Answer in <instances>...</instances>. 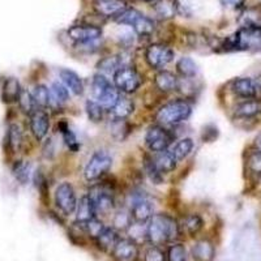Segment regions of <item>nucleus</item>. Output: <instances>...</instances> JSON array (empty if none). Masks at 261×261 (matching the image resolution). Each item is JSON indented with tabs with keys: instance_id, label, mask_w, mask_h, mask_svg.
Masks as SVG:
<instances>
[{
	"instance_id": "nucleus-33",
	"label": "nucleus",
	"mask_w": 261,
	"mask_h": 261,
	"mask_svg": "<svg viewBox=\"0 0 261 261\" xmlns=\"http://www.w3.org/2000/svg\"><path fill=\"white\" fill-rule=\"evenodd\" d=\"M176 72L183 79H195L199 73V67L192 58L183 57L176 62Z\"/></svg>"
},
{
	"instance_id": "nucleus-28",
	"label": "nucleus",
	"mask_w": 261,
	"mask_h": 261,
	"mask_svg": "<svg viewBox=\"0 0 261 261\" xmlns=\"http://www.w3.org/2000/svg\"><path fill=\"white\" fill-rule=\"evenodd\" d=\"M135 111V102L128 98L127 95H120L116 103L110 110L113 118L116 119H127L129 118Z\"/></svg>"
},
{
	"instance_id": "nucleus-6",
	"label": "nucleus",
	"mask_w": 261,
	"mask_h": 261,
	"mask_svg": "<svg viewBox=\"0 0 261 261\" xmlns=\"http://www.w3.org/2000/svg\"><path fill=\"white\" fill-rule=\"evenodd\" d=\"M113 83L119 93L123 94H134L141 88L144 83L143 74L140 73L135 67L129 64L122 65L113 74Z\"/></svg>"
},
{
	"instance_id": "nucleus-19",
	"label": "nucleus",
	"mask_w": 261,
	"mask_h": 261,
	"mask_svg": "<svg viewBox=\"0 0 261 261\" xmlns=\"http://www.w3.org/2000/svg\"><path fill=\"white\" fill-rule=\"evenodd\" d=\"M74 214H76V222L80 223L88 222L97 217L94 202L88 193L81 196V199L77 200V206H76Z\"/></svg>"
},
{
	"instance_id": "nucleus-45",
	"label": "nucleus",
	"mask_w": 261,
	"mask_h": 261,
	"mask_svg": "<svg viewBox=\"0 0 261 261\" xmlns=\"http://www.w3.org/2000/svg\"><path fill=\"white\" fill-rule=\"evenodd\" d=\"M223 7L226 8H231V9H239L244 6L246 0H221Z\"/></svg>"
},
{
	"instance_id": "nucleus-47",
	"label": "nucleus",
	"mask_w": 261,
	"mask_h": 261,
	"mask_svg": "<svg viewBox=\"0 0 261 261\" xmlns=\"http://www.w3.org/2000/svg\"><path fill=\"white\" fill-rule=\"evenodd\" d=\"M141 2H145V3H153V2H158V0H141Z\"/></svg>"
},
{
	"instance_id": "nucleus-39",
	"label": "nucleus",
	"mask_w": 261,
	"mask_h": 261,
	"mask_svg": "<svg viewBox=\"0 0 261 261\" xmlns=\"http://www.w3.org/2000/svg\"><path fill=\"white\" fill-rule=\"evenodd\" d=\"M247 169L253 175L261 176V149L253 148L247 153Z\"/></svg>"
},
{
	"instance_id": "nucleus-40",
	"label": "nucleus",
	"mask_w": 261,
	"mask_h": 261,
	"mask_svg": "<svg viewBox=\"0 0 261 261\" xmlns=\"http://www.w3.org/2000/svg\"><path fill=\"white\" fill-rule=\"evenodd\" d=\"M85 111L90 122L101 123L103 120L105 111L106 110L98 102H95L94 99H88L85 102Z\"/></svg>"
},
{
	"instance_id": "nucleus-4",
	"label": "nucleus",
	"mask_w": 261,
	"mask_h": 261,
	"mask_svg": "<svg viewBox=\"0 0 261 261\" xmlns=\"http://www.w3.org/2000/svg\"><path fill=\"white\" fill-rule=\"evenodd\" d=\"M92 95L93 99L101 105L105 110L110 111L120 97V93L106 76L95 73L92 79Z\"/></svg>"
},
{
	"instance_id": "nucleus-18",
	"label": "nucleus",
	"mask_w": 261,
	"mask_h": 261,
	"mask_svg": "<svg viewBox=\"0 0 261 261\" xmlns=\"http://www.w3.org/2000/svg\"><path fill=\"white\" fill-rule=\"evenodd\" d=\"M59 77L63 85L69 90V93H72L76 97L84 94L83 79L76 72L71 71V69L62 68L59 71Z\"/></svg>"
},
{
	"instance_id": "nucleus-9",
	"label": "nucleus",
	"mask_w": 261,
	"mask_h": 261,
	"mask_svg": "<svg viewBox=\"0 0 261 261\" xmlns=\"http://www.w3.org/2000/svg\"><path fill=\"white\" fill-rule=\"evenodd\" d=\"M69 39L73 41L80 48H88L90 46H97L102 38V29L94 25H73L67 30Z\"/></svg>"
},
{
	"instance_id": "nucleus-27",
	"label": "nucleus",
	"mask_w": 261,
	"mask_h": 261,
	"mask_svg": "<svg viewBox=\"0 0 261 261\" xmlns=\"http://www.w3.org/2000/svg\"><path fill=\"white\" fill-rule=\"evenodd\" d=\"M6 140L9 150L12 153H18L24 145V134H22L20 125L16 124V123L9 124Z\"/></svg>"
},
{
	"instance_id": "nucleus-32",
	"label": "nucleus",
	"mask_w": 261,
	"mask_h": 261,
	"mask_svg": "<svg viewBox=\"0 0 261 261\" xmlns=\"http://www.w3.org/2000/svg\"><path fill=\"white\" fill-rule=\"evenodd\" d=\"M12 174L20 184H28L32 179V163L28 161H16L12 165Z\"/></svg>"
},
{
	"instance_id": "nucleus-8",
	"label": "nucleus",
	"mask_w": 261,
	"mask_h": 261,
	"mask_svg": "<svg viewBox=\"0 0 261 261\" xmlns=\"http://www.w3.org/2000/svg\"><path fill=\"white\" fill-rule=\"evenodd\" d=\"M145 145L153 153L165 151L174 144V134L167 127L153 124L146 129Z\"/></svg>"
},
{
	"instance_id": "nucleus-2",
	"label": "nucleus",
	"mask_w": 261,
	"mask_h": 261,
	"mask_svg": "<svg viewBox=\"0 0 261 261\" xmlns=\"http://www.w3.org/2000/svg\"><path fill=\"white\" fill-rule=\"evenodd\" d=\"M222 51H261V27L246 24L227 37L221 45Z\"/></svg>"
},
{
	"instance_id": "nucleus-36",
	"label": "nucleus",
	"mask_w": 261,
	"mask_h": 261,
	"mask_svg": "<svg viewBox=\"0 0 261 261\" xmlns=\"http://www.w3.org/2000/svg\"><path fill=\"white\" fill-rule=\"evenodd\" d=\"M109 129H110V135L114 139L122 141L129 134V124L125 119L113 118V120L109 123Z\"/></svg>"
},
{
	"instance_id": "nucleus-5",
	"label": "nucleus",
	"mask_w": 261,
	"mask_h": 261,
	"mask_svg": "<svg viewBox=\"0 0 261 261\" xmlns=\"http://www.w3.org/2000/svg\"><path fill=\"white\" fill-rule=\"evenodd\" d=\"M118 24L128 25L139 37H149L155 29L154 21L134 8H127L115 18Z\"/></svg>"
},
{
	"instance_id": "nucleus-14",
	"label": "nucleus",
	"mask_w": 261,
	"mask_h": 261,
	"mask_svg": "<svg viewBox=\"0 0 261 261\" xmlns=\"http://www.w3.org/2000/svg\"><path fill=\"white\" fill-rule=\"evenodd\" d=\"M29 127L30 132L36 140L42 141L50 132L51 128V122L48 113L43 109H38L36 110L32 115H29Z\"/></svg>"
},
{
	"instance_id": "nucleus-35",
	"label": "nucleus",
	"mask_w": 261,
	"mask_h": 261,
	"mask_svg": "<svg viewBox=\"0 0 261 261\" xmlns=\"http://www.w3.org/2000/svg\"><path fill=\"white\" fill-rule=\"evenodd\" d=\"M154 11L157 16L163 20L172 18L178 12V3L176 0H158L154 6Z\"/></svg>"
},
{
	"instance_id": "nucleus-29",
	"label": "nucleus",
	"mask_w": 261,
	"mask_h": 261,
	"mask_svg": "<svg viewBox=\"0 0 261 261\" xmlns=\"http://www.w3.org/2000/svg\"><path fill=\"white\" fill-rule=\"evenodd\" d=\"M58 129H59L60 135H62V139L63 141H64L65 146H67L72 153H77L81 148V144L80 141H79L76 134L71 129L68 123L62 120L60 123H58Z\"/></svg>"
},
{
	"instance_id": "nucleus-25",
	"label": "nucleus",
	"mask_w": 261,
	"mask_h": 261,
	"mask_svg": "<svg viewBox=\"0 0 261 261\" xmlns=\"http://www.w3.org/2000/svg\"><path fill=\"white\" fill-rule=\"evenodd\" d=\"M179 227H180V232H186L190 237H195L204 227V220H202L201 216H199V214H187L179 222Z\"/></svg>"
},
{
	"instance_id": "nucleus-3",
	"label": "nucleus",
	"mask_w": 261,
	"mask_h": 261,
	"mask_svg": "<svg viewBox=\"0 0 261 261\" xmlns=\"http://www.w3.org/2000/svg\"><path fill=\"white\" fill-rule=\"evenodd\" d=\"M192 115V105L188 99H174L163 106L155 113V122L163 127H175L186 122Z\"/></svg>"
},
{
	"instance_id": "nucleus-42",
	"label": "nucleus",
	"mask_w": 261,
	"mask_h": 261,
	"mask_svg": "<svg viewBox=\"0 0 261 261\" xmlns=\"http://www.w3.org/2000/svg\"><path fill=\"white\" fill-rule=\"evenodd\" d=\"M144 170H145L148 178L154 184H161L163 181V174L158 170V167L155 166L153 157H148V155H146V157L144 158Z\"/></svg>"
},
{
	"instance_id": "nucleus-20",
	"label": "nucleus",
	"mask_w": 261,
	"mask_h": 261,
	"mask_svg": "<svg viewBox=\"0 0 261 261\" xmlns=\"http://www.w3.org/2000/svg\"><path fill=\"white\" fill-rule=\"evenodd\" d=\"M231 92L238 97L251 99L257 94V88H256L255 80H252V79L239 77L235 79L231 83Z\"/></svg>"
},
{
	"instance_id": "nucleus-11",
	"label": "nucleus",
	"mask_w": 261,
	"mask_h": 261,
	"mask_svg": "<svg viewBox=\"0 0 261 261\" xmlns=\"http://www.w3.org/2000/svg\"><path fill=\"white\" fill-rule=\"evenodd\" d=\"M54 202L63 216H72L77 206V196L73 186L68 181L60 183L54 193Z\"/></svg>"
},
{
	"instance_id": "nucleus-22",
	"label": "nucleus",
	"mask_w": 261,
	"mask_h": 261,
	"mask_svg": "<svg viewBox=\"0 0 261 261\" xmlns=\"http://www.w3.org/2000/svg\"><path fill=\"white\" fill-rule=\"evenodd\" d=\"M234 114L237 118L252 119L261 114V101L260 99H246V101L238 103L234 109Z\"/></svg>"
},
{
	"instance_id": "nucleus-26",
	"label": "nucleus",
	"mask_w": 261,
	"mask_h": 261,
	"mask_svg": "<svg viewBox=\"0 0 261 261\" xmlns=\"http://www.w3.org/2000/svg\"><path fill=\"white\" fill-rule=\"evenodd\" d=\"M216 255L214 244L208 239H200L192 248V256L196 261H213Z\"/></svg>"
},
{
	"instance_id": "nucleus-31",
	"label": "nucleus",
	"mask_w": 261,
	"mask_h": 261,
	"mask_svg": "<svg viewBox=\"0 0 261 261\" xmlns=\"http://www.w3.org/2000/svg\"><path fill=\"white\" fill-rule=\"evenodd\" d=\"M153 160H154L155 166L158 167V170L162 172L163 175L174 171L176 169V165H178V161L170 153L169 149L161 151V153H155V157H153Z\"/></svg>"
},
{
	"instance_id": "nucleus-30",
	"label": "nucleus",
	"mask_w": 261,
	"mask_h": 261,
	"mask_svg": "<svg viewBox=\"0 0 261 261\" xmlns=\"http://www.w3.org/2000/svg\"><path fill=\"white\" fill-rule=\"evenodd\" d=\"M193 146H195L193 140L190 139V137H184V139L178 140L175 144H172L169 148V150L170 153L174 155V158H175L178 162H180V161L186 160V158L192 153Z\"/></svg>"
},
{
	"instance_id": "nucleus-43",
	"label": "nucleus",
	"mask_w": 261,
	"mask_h": 261,
	"mask_svg": "<svg viewBox=\"0 0 261 261\" xmlns=\"http://www.w3.org/2000/svg\"><path fill=\"white\" fill-rule=\"evenodd\" d=\"M167 261H188L187 249L183 244H172L167 252Z\"/></svg>"
},
{
	"instance_id": "nucleus-46",
	"label": "nucleus",
	"mask_w": 261,
	"mask_h": 261,
	"mask_svg": "<svg viewBox=\"0 0 261 261\" xmlns=\"http://www.w3.org/2000/svg\"><path fill=\"white\" fill-rule=\"evenodd\" d=\"M255 84H256V88H257V92L261 93V74H258L257 77L255 79Z\"/></svg>"
},
{
	"instance_id": "nucleus-17",
	"label": "nucleus",
	"mask_w": 261,
	"mask_h": 261,
	"mask_svg": "<svg viewBox=\"0 0 261 261\" xmlns=\"http://www.w3.org/2000/svg\"><path fill=\"white\" fill-rule=\"evenodd\" d=\"M93 7L102 17H118L128 8L124 0H94Z\"/></svg>"
},
{
	"instance_id": "nucleus-23",
	"label": "nucleus",
	"mask_w": 261,
	"mask_h": 261,
	"mask_svg": "<svg viewBox=\"0 0 261 261\" xmlns=\"http://www.w3.org/2000/svg\"><path fill=\"white\" fill-rule=\"evenodd\" d=\"M119 234L114 227H105L103 231L98 235V238L95 239V244L101 251L103 252H113V249L115 248L116 243L119 242Z\"/></svg>"
},
{
	"instance_id": "nucleus-21",
	"label": "nucleus",
	"mask_w": 261,
	"mask_h": 261,
	"mask_svg": "<svg viewBox=\"0 0 261 261\" xmlns=\"http://www.w3.org/2000/svg\"><path fill=\"white\" fill-rule=\"evenodd\" d=\"M69 101V90L59 81L51 84L50 86V106L48 109L60 110L64 103Z\"/></svg>"
},
{
	"instance_id": "nucleus-15",
	"label": "nucleus",
	"mask_w": 261,
	"mask_h": 261,
	"mask_svg": "<svg viewBox=\"0 0 261 261\" xmlns=\"http://www.w3.org/2000/svg\"><path fill=\"white\" fill-rule=\"evenodd\" d=\"M114 260L115 261H137L139 258V247L132 239H119L115 248L113 249Z\"/></svg>"
},
{
	"instance_id": "nucleus-24",
	"label": "nucleus",
	"mask_w": 261,
	"mask_h": 261,
	"mask_svg": "<svg viewBox=\"0 0 261 261\" xmlns=\"http://www.w3.org/2000/svg\"><path fill=\"white\" fill-rule=\"evenodd\" d=\"M20 83L16 77H8L4 80L3 86H2V99L4 103H15L18 101V97L21 94Z\"/></svg>"
},
{
	"instance_id": "nucleus-34",
	"label": "nucleus",
	"mask_w": 261,
	"mask_h": 261,
	"mask_svg": "<svg viewBox=\"0 0 261 261\" xmlns=\"http://www.w3.org/2000/svg\"><path fill=\"white\" fill-rule=\"evenodd\" d=\"M122 65H125V63H123L122 58L119 57H107V58H103V59H101L99 62H98L97 64V68H98V73L103 74V76H106L107 74H111L113 76L114 73H115L116 71H118Z\"/></svg>"
},
{
	"instance_id": "nucleus-16",
	"label": "nucleus",
	"mask_w": 261,
	"mask_h": 261,
	"mask_svg": "<svg viewBox=\"0 0 261 261\" xmlns=\"http://www.w3.org/2000/svg\"><path fill=\"white\" fill-rule=\"evenodd\" d=\"M179 83H180V79L174 72L166 71V69H161L154 76L155 89L160 90L163 94L176 92L179 89Z\"/></svg>"
},
{
	"instance_id": "nucleus-12",
	"label": "nucleus",
	"mask_w": 261,
	"mask_h": 261,
	"mask_svg": "<svg viewBox=\"0 0 261 261\" xmlns=\"http://www.w3.org/2000/svg\"><path fill=\"white\" fill-rule=\"evenodd\" d=\"M175 53L170 46L165 43H153L149 45L145 50V60L151 69L161 71L165 67L174 62Z\"/></svg>"
},
{
	"instance_id": "nucleus-44",
	"label": "nucleus",
	"mask_w": 261,
	"mask_h": 261,
	"mask_svg": "<svg viewBox=\"0 0 261 261\" xmlns=\"http://www.w3.org/2000/svg\"><path fill=\"white\" fill-rule=\"evenodd\" d=\"M144 261H167V255L158 246H153L145 252Z\"/></svg>"
},
{
	"instance_id": "nucleus-13",
	"label": "nucleus",
	"mask_w": 261,
	"mask_h": 261,
	"mask_svg": "<svg viewBox=\"0 0 261 261\" xmlns=\"http://www.w3.org/2000/svg\"><path fill=\"white\" fill-rule=\"evenodd\" d=\"M129 212L134 222L146 223L154 216V205L146 196L137 195L134 196Z\"/></svg>"
},
{
	"instance_id": "nucleus-1",
	"label": "nucleus",
	"mask_w": 261,
	"mask_h": 261,
	"mask_svg": "<svg viewBox=\"0 0 261 261\" xmlns=\"http://www.w3.org/2000/svg\"><path fill=\"white\" fill-rule=\"evenodd\" d=\"M180 234L179 222L167 213L154 214L146 225V239L153 246L160 247L175 242Z\"/></svg>"
},
{
	"instance_id": "nucleus-41",
	"label": "nucleus",
	"mask_w": 261,
	"mask_h": 261,
	"mask_svg": "<svg viewBox=\"0 0 261 261\" xmlns=\"http://www.w3.org/2000/svg\"><path fill=\"white\" fill-rule=\"evenodd\" d=\"M132 222H134V220H132L130 212L123 209V211H118L114 214L111 227L115 228L116 231H124V230H128Z\"/></svg>"
},
{
	"instance_id": "nucleus-10",
	"label": "nucleus",
	"mask_w": 261,
	"mask_h": 261,
	"mask_svg": "<svg viewBox=\"0 0 261 261\" xmlns=\"http://www.w3.org/2000/svg\"><path fill=\"white\" fill-rule=\"evenodd\" d=\"M88 195L94 202L97 216H106L115 208V193L114 190L105 183L94 184Z\"/></svg>"
},
{
	"instance_id": "nucleus-7",
	"label": "nucleus",
	"mask_w": 261,
	"mask_h": 261,
	"mask_svg": "<svg viewBox=\"0 0 261 261\" xmlns=\"http://www.w3.org/2000/svg\"><path fill=\"white\" fill-rule=\"evenodd\" d=\"M113 166V157L106 150H95L88 160L84 169V178L85 180L97 181L103 178Z\"/></svg>"
},
{
	"instance_id": "nucleus-37",
	"label": "nucleus",
	"mask_w": 261,
	"mask_h": 261,
	"mask_svg": "<svg viewBox=\"0 0 261 261\" xmlns=\"http://www.w3.org/2000/svg\"><path fill=\"white\" fill-rule=\"evenodd\" d=\"M32 94L37 106L39 109L47 110L48 106H50V88H47L43 84H38V85L34 86Z\"/></svg>"
},
{
	"instance_id": "nucleus-38",
	"label": "nucleus",
	"mask_w": 261,
	"mask_h": 261,
	"mask_svg": "<svg viewBox=\"0 0 261 261\" xmlns=\"http://www.w3.org/2000/svg\"><path fill=\"white\" fill-rule=\"evenodd\" d=\"M18 106H20V110L25 114V115H32L33 113L36 110H38L39 107L37 106L36 101H34V98H33L32 92L27 89L21 90V94L18 97L17 101Z\"/></svg>"
}]
</instances>
